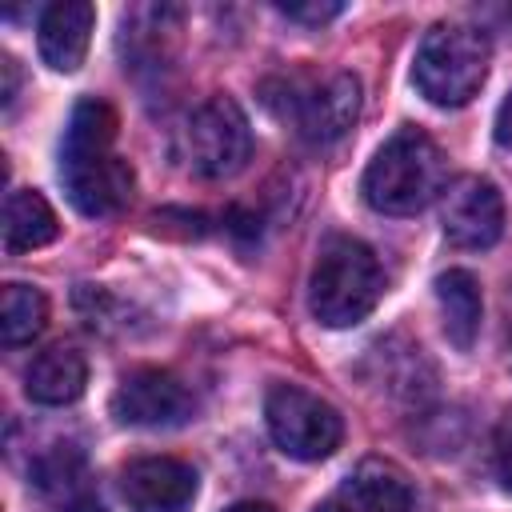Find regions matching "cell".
<instances>
[{
  "mask_svg": "<svg viewBox=\"0 0 512 512\" xmlns=\"http://www.w3.org/2000/svg\"><path fill=\"white\" fill-rule=\"evenodd\" d=\"M444 176L448 160L440 144L420 128H400L368 160L360 192L384 216H416L444 192Z\"/></svg>",
  "mask_w": 512,
  "mask_h": 512,
  "instance_id": "obj_1",
  "label": "cell"
},
{
  "mask_svg": "<svg viewBox=\"0 0 512 512\" xmlns=\"http://www.w3.org/2000/svg\"><path fill=\"white\" fill-rule=\"evenodd\" d=\"M384 296L376 252L356 236H328L316 252L308 280V308L324 328L360 324Z\"/></svg>",
  "mask_w": 512,
  "mask_h": 512,
  "instance_id": "obj_2",
  "label": "cell"
},
{
  "mask_svg": "<svg viewBox=\"0 0 512 512\" xmlns=\"http://www.w3.org/2000/svg\"><path fill=\"white\" fill-rule=\"evenodd\" d=\"M492 44L472 24H436L424 32L412 64V80L420 96L436 108H460L468 104L480 84L488 80Z\"/></svg>",
  "mask_w": 512,
  "mask_h": 512,
  "instance_id": "obj_3",
  "label": "cell"
},
{
  "mask_svg": "<svg viewBox=\"0 0 512 512\" xmlns=\"http://www.w3.org/2000/svg\"><path fill=\"white\" fill-rule=\"evenodd\" d=\"M264 420L276 448L292 460H328L344 440V416L300 384H272L264 396Z\"/></svg>",
  "mask_w": 512,
  "mask_h": 512,
  "instance_id": "obj_4",
  "label": "cell"
},
{
  "mask_svg": "<svg viewBox=\"0 0 512 512\" xmlns=\"http://www.w3.org/2000/svg\"><path fill=\"white\" fill-rule=\"evenodd\" d=\"M252 156V124L232 96H208L184 128V160L204 180L236 176Z\"/></svg>",
  "mask_w": 512,
  "mask_h": 512,
  "instance_id": "obj_5",
  "label": "cell"
},
{
  "mask_svg": "<svg viewBox=\"0 0 512 512\" xmlns=\"http://www.w3.org/2000/svg\"><path fill=\"white\" fill-rule=\"evenodd\" d=\"M284 120L308 144H336L360 116V80L352 72H328L320 80H288Z\"/></svg>",
  "mask_w": 512,
  "mask_h": 512,
  "instance_id": "obj_6",
  "label": "cell"
},
{
  "mask_svg": "<svg viewBox=\"0 0 512 512\" xmlns=\"http://www.w3.org/2000/svg\"><path fill=\"white\" fill-rule=\"evenodd\" d=\"M440 228L456 248H492L504 232V196L488 176H456L440 192Z\"/></svg>",
  "mask_w": 512,
  "mask_h": 512,
  "instance_id": "obj_7",
  "label": "cell"
},
{
  "mask_svg": "<svg viewBox=\"0 0 512 512\" xmlns=\"http://www.w3.org/2000/svg\"><path fill=\"white\" fill-rule=\"evenodd\" d=\"M112 416L132 428H176L192 416V392L164 368H136L116 384Z\"/></svg>",
  "mask_w": 512,
  "mask_h": 512,
  "instance_id": "obj_8",
  "label": "cell"
},
{
  "mask_svg": "<svg viewBox=\"0 0 512 512\" xmlns=\"http://www.w3.org/2000/svg\"><path fill=\"white\" fill-rule=\"evenodd\" d=\"M60 180L76 212L84 216H116L128 208L136 176L132 164L116 152H92V156H60Z\"/></svg>",
  "mask_w": 512,
  "mask_h": 512,
  "instance_id": "obj_9",
  "label": "cell"
},
{
  "mask_svg": "<svg viewBox=\"0 0 512 512\" xmlns=\"http://www.w3.org/2000/svg\"><path fill=\"white\" fill-rule=\"evenodd\" d=\"M128 512H188L196 500V472L172 456H140L120 472Z\"/></svg>",
  "mask_w": 512,
  "mask_h": 512,
  "instance_id": "obj_10",
  "label": "cell"
},
{
  "mask_svg": "<svg viewBox=\"0 0 512 512\" xmlns=\"http://www.w3.org/2000/svg\"><path fill=\"white\" fill-rule=\"evenodd\" d=\"M408 504H412L408 476L392 460L368 456L348 472V480L328 500L316 504V512H408Z\"/></svg>",
  "mask_w": 512,
  "mask_h": 512,
  "instance_id": "obj_11",
  "label": "cell"
},
{
  "mask_svg": "<svg viewBox=\"0 0 512 512\" xmlns=\"http://www.w3.org/2000/svg\"><path fill=\"white\" fill-rule=\"evenodd\" d=\"M92 24H96V8L88 0H56L40 12L36 24V44H40V60L52 72H76L88 56V40H92Z\"/></svg>",
  "mask_w": 512,
  "mask_h": 512,
  "instance_id": "obj_12",
  "label": "cell"
},
{
  "mask_svg": "<svg viewBox=\"0 0 512 512\" xmlns=\"http://www.w3.org/2000/svg\"><path fill=\"white\" fill-rule=\"evenodd\" d=\"M84 384H88V360L72 344H52V348L36 352L32 364H28V372H24L28 400L48 404V408H60V404L80 400Z\"/></svg>",
  "mask_w": 512,
  "mask_h": 512,
  "instance_id": "obj_13",
  "label": "cell"
},
{
  "mask_svg": "<svg viewBox=\"0 0 512 512\" xmlns=\"http://www.w3.org/2000/svg\"><path fill=\"white\" fill-rule=\"evenodd\" d=\"M436 304H440V324L452 348L468 352L480 332V284L468 268H448L436 276Z\"/></svg>",
  "mask_w": 512,
  "mask_h": 512,
  "instance_id": "obj_14",
  "label": "cell"
},
{
  "mask_svg": "<svg viewBox=\"0 0 512 512\" xmlns=\"http://www.w3.org/2000/svg\"><path fill=\"white\" fill-rule=\"evenodd\" d=\"M32 484L60 512H68L72 504H80L84 496H92V488H88V460H84V452L76 444H52L32 464Z\"/></svg>",
  "mask_w": 512,
  "mask_h": 512,
  "instance_id": "obj_15",
  "label": "cell"
},
{
  "mask_svg": "<svg viewBox=\"0 0 512 512\" xmlns=\"http://www.w3.org/2000/svg\"><path fill=\"white\" fill-rule=\"evenodd\" d=\"M60 232L52 204L36 192V188H12L4 200V248L16 252H32L52 244Z\"/></svg>",
  "mask_w": 512,
  "mask_h": 512,
  "instance_id": "obj_16",
  "label": "cell"
},
{
  "mask_svg": "<svg viewBox=\"0 0 512 512\" xmlns=\"http://www.w3.org/2000/svg\"><path fill=\"white\" fill-rule=\"evenodd\" d=\"M48 324V300L40 288L32 284H4L0 292V340L8 348H20V344H32Z\"/></svg>",
  "mask_w": 512,
  "mask_h": 512,
  "instance_id": "obj_17",
  "label": "cell"
},
{
  "mask_svg": "<svg viewBox=\"0 0 512 512\" xmlns=\"http://www.w3.org/2000/svg\"><path fill=\"white\" fill-rule=\"evenodd\" d=\"M116 140V112L108 100H80L72 108V120L64 128V144L60 156H92V152H112Z\"/></svg>",
  "mask_w": 512,
  "mask_h": 512,
  "instance_id": "obj_18",
  "label": "cell"
},
{
  "mask_svg": "<svg viewBox=\"0 0 512 512\" xmlns=\"http://www.w3.org/2000/svg\"><path fill=\"white\" fill-rule=\"evenodd\" d=\"M492 460H496V476L512 492V412H504L492 432Z\"/></svg>",
  "mask_w": 512,
  "mask_h": 512,
  "instance_id": "obj_19",
  "label": "cell"
},
{
  "mask_svg": "<svg viewBox=\"0 0 512 512\" xmlns=\"http://www.w3.org/2000/svg\"><path fill=\"white\" fill-rule=\"evenodd\" d=\"M280 12H284L288 20H312V24H320V20L340 16L344 8H340V4H280Z\"/></svg>",
  "mask_w": 512,
  "mask_h": 512,
  "instance_id": "obj_20",
  "label": "cell"
},
{
  "mask_svg": "<svg viewBox=\"0 0 512 512\" xmlns=\"http://www.w3.org/2000/svg\"><path fill=\"white\" fill-rule=\"evenodd\" d=\"M496 140H500L504 148H512V92L504 96V104H500V112H496Z\"/></svg>",
  "mask_w": 512,
  "mask_h": 512,
  "instance_id": "obj_21",
  "label": "cell"
},
{
  "mask_svg": "<svg viewBox=\"0 0 512 512\" xmlns=\"http://www.w3.org/2000/svg\"><path fill=\"white\" fill-rule=\"evenodd\" d=\"M0 72H4V92H0V96H4V104H12L16 80H20V76H16V60H12V56H0Z\"/></svg>",
  "mask_w": 512,
  "mask_h": 512,
  "instance_id": "obj_22",
  "label": "cell"
},
{
  "mask_svg": "<svg viewBox=\"0 0 512 512\" xmlns=\"http://www.w3.org/2000/svg\"><path fill=\"white\" fill-rule=\"evenodd\" d=\"M500 340H504V360L512 368V292L504 296V328H500Z\"/></svg>",
  "mask_w": 512,
  "mask_h": 512,
  "instance_id": "obj_23",
  "label": "cell"
},
{
  "mask_svg": "<svg viewBox=\"0 0 512 512\" xmlns=\"http://www.w3.org/2000/svg\"><path fill=\"white\" fill-rule=\"evenodd\" d=\"M224 512H276V508L264 504V500H236V504H228Z\"/></svg>",
  "mask_w": 512,
  "mask_h": 512,
  "instance_id": "obj_24",
  "label": "cell"
},
{
  "mask_svg": "<svg viewBox=\"0 0 512 512\" xmlns=\"http://www.w3.org/2000/svg\"><path fill=\"white\" fill-rule=\"evenodd\" d=\"M68 512H108V508H104L96 496H84V500H80V504H72Z\"/></svg>",
  "mask_w": 512,
  "mask_h": 512,
  "instance_id": "obj_25",
  "label": "cell"
}]
</instances>
